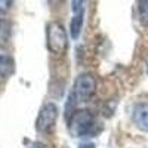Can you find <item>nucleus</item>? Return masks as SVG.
<instances>
[{
  "instance_id": "obj_1",
  "label": "nucleus",
  "mask_w": 148,
  "mask_h": 148,
  "mask_svg": "<svg viewBox=\"0 0 148 148\" xmlns=\"http://www.w3.org/2000/svg\"><path fill=\"white\" fill-rule=\"evenodd\" d=\"M67 125H68V130L73 136L84 138L95 132L96 119L89 110H76Z\"/></svg>"
},
{
  "instance_id": "obj_2",
  "label": "nucleus",
  "mask_w": 148,
  "mask_h": 148,
  "mask_svg": "<svg viewBox=\"0 0 148 148\" xmlns=\"http://www.w3.org/2000/svg\"><path fill=\"white\" fill-rule=\"evenodd\" d=\"M46 45L49 52L62 56L68 51V36L67 30L61 22L53 21L46 27Z\"/></svg>"
},
{
  "instance_id": "obj_3",
  "label": "nucleus",
  "mask_w": 148,
  "mask_h": 148,
  "mask_svg": "<svg viewBox=\"0 0 148 148\" xmlns=\"http://www.w3.org/2000/svg\"><path fill=\"white\" fill-rule=\"evenodd\" d=\"M96 92V79L90 73H82L76 77L73 84V98L76 102H88Z\"/></svg>"
},
{
  "instance_id": "obj_4",
  "label": "nucleus",
  "mask_w": 148,
  "mask_h": 148,
  "mask_svg": "<svg viewBox=\"0 0 148 148\" xmlns=\"http://www.w3.org/2000/svg\"><path fill=\"white\" fill-rule=\"evenodd\" d=\"M59 116V108L55 102H46L42 105L39 114L36 119V129L39 133L49 135L52 133L55 126H56V120Z\"/></svg>"
},
{
  "instance_id": "obj_5",
  "label": "nucleus",
  "mask_w": 148,
  "mask_h": 148,
  "mask_svg": "<svg viewBox=\"0 0 148 148\" xmlns=\"http://www.w3.org/2000/svg\"><path fill=\"white\" fill-rule=\"evenodd\" d=\"M73 5V18L70 22V33L74 40H77L80 34H82V28H83V22H84V2H71Z\"/></svg>"
},
{
  "instance_id": "obj_6",
  "label": "nucleus",
  "mask_w": 148,
  "mask_h": 148,
  "mask_svg": "<svg viewBox=\"0 0 148 148\" xmlns=\"http://www.w3.org/2000/svg\"><path fill=\"white\" fill-rule=\"evenodd\" d=\"M132 121L141 132L148 133V102H138L133 105Z\"/></svg>"
},
{
  "instance_id": "obj_7",
  "label": "nucleus",
  "mask_w": 148,
  "mask_h": 148,
  "mask_svg": "<svg viewBox=\"0 0 148 148\" xmlns=\"http://www.w3.org/2000/svg\"><path fill=\"white\" fill-rule=\"evenodd\" d=\"M15 73V61L9 55L0 53V83L6 82Z\"/></svg>"
},
{
  "instance_id": "obj_8",
  "label": "nucleus",
  "mask_w": 148,
  "mask_h": 148,
  "mask_svg": "<svg viewBox=\"0 0 148 148\" xmlns=\"http://www.w3.org/2000/svg\"><path fill=\"white\" fill-rule=\"evenodd\" d=\"M10 34H12V24L5 18H0V47L9 43Z\"/></svg>"
},
{
  "instance_id": "obj_9",
  "label": "nucleus",
  "mask_w": 148,
  "mask_h": 148,
  "mask_svg": "<svg viewBox=\"0 0 148 148\" xmlns=\"http://www.w3.org/2000/svg\"><path fill=\"white\" fill-rule=\"evenodd\" d=\"M138 16L142 25L148 27V0H139L138 2Z\"/></svg>"
},
{
  "instance_id": "obj_10",
  "label": "nucleus",
  "mask_w": 148,
  "mask_h": 148,
  "mask_svg": "<svg viewBox=\"0 0 148 148\" xmlns=\"http://www.w3.org/2000/svg\"><path fill=\"white\" fill-rule=\"evenodd\" d=\"M10 5L12 2H9V0H0V15H5L10 9Z\"/></svg>"
},
{
  "instance_id": "obj_11",
  "label": "nucleus",
  "mask_w": 148,
  "mask_h": 148,
  "mask_svg": "<svg viewBox=\"0 0 148 148\" xmlns=\"http://www.w3.org/2000/svg\"><path fill=\"white\" fill-rule=\"evenodd\" d=\"M79 148H96V145L93 142H83L79 145Z\"/></svg>"
},
{
  "instance_id": "obj_12",
  "label": "nucleus",
  "mask_w": 148,
  "mask_h": 148,
  "mask_svg": "<svg viewBox=\"0 0 148 148\" xmlns=\"http://www.w3.org/2000/svg\"><path fill=\"white\" fill-rule=\"evenodd\" d=\"M30 148H37V147H30Z\"/></svg>"
},
{
  "instance_id": "obj_13",
  "label": "nucleus",
  "mask_w": 148,
  "mask_h": 148,
  "mask_svg": "<svg viewBox=\"0 0 148 148\" xmlns=\"http://www.w3.org/2000/svg\"><path fill=\"white\" fill-rule=\"evenodd\" d=\"M64 148H68V147H64Z\"/></svg>"
}]
</instances>
